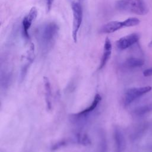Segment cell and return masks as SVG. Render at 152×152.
I'll use <instances>...</instances> for the list:
<instances>
[{
    "instance_id": "cell-10",
    "label": "cell",
    "mask_w": 152,
    "mask_h": 152,
    "mask_svg": "<svg viewBox=\"0 0 152 152\" xmlns=\"http://www.w3.org/2000/svg\"><path fill=\"white\" fill-rule=\"evenodd\" d=\"M144 64V60L138 56H129L126 58L124 62V65L128 68H135L142 66Z\"/></svg>"
},
{
    "instance_id": "cell-13",
    "label": "cell",
    "mask_w": 152,
    "mask_h": 152,
    "mask_svg": "<svg viewBox=\"0 0 152 152\" xmlns=\"http://www.w3.org/2000/svg\"><path fill=\"white\" fill-rule=\"evenodd\" d=\"M77 141L84 145H87L90 144H91L90 140L89 139L88 137L85 134H82L80 133L78 134L77 135Z\"/></svg>"
},
{
    "instance_id": "cell-7",
    "label": "cell",
    "mask_w": 152,
    "mask_h": 152,
    "mask_svg": "<svg viewBox=\"0 0 152 152\" xmlns=\"http://www.w3.org/2000/svg\"><path fill=\"white\" fill-rule=\"evenodd\" d=\"M140 39V36L139 34L132 33L119 39L116 42V46L121 50H126L138 43Z\"/></svg>"
},
{
    "instance_id": "cell-8",
    "label": "cell",
    "mask_w": 152,
    "mask_h": 152,
    "mask_svg": "<svg viewBox=\"0 0 152 152\" xmlns=\"http://www.w3.org/2000/svg\"><path fill=\"white\" fill-rule=\"evenodd\" d=\"M112 45L111 41L109 37H106L103 45V53L100 63L99 69H102L107 64L109 59L110 58L111 54H112Z\"/></svg>"
},
{
    "instance_id": "cell-4",
    "label": "cell",
    "mask_w": 152,
    "mask_h": 152,
    "mask_svg": "<svg viewBox=\"0 0 152 152\" xmlns=\"http://www.w3.org/2000/svg\"><path fill=\"white\" fill-rule=\"evenodd\" d=\"M72 12V37L75 43L77 42L78 32L81 26L83 18V10L80 2L72 1L71 4Z\"/></svg>"
},
{
    "instance_id": "cell-11",
    "label": "cell",
    "mask_w": 152,
    "mask_h": 152,
    "mask_svg": "<svg viewBox=\"0 0 152 152\" xmlns=\"http://www.w3.org/2000/svg\"><path fill=\"white\" fill-rule=\"evenodd\" d=\"M44 86L45 90V100L46 107L48 109H50L52 107L51 103V88L49 80L48 78H44Z\"/></svg>"
},
{
    "instance_id": "cell-17",
    "label": "cell",
    "mask_w": 152,
    "mask_h": 152,
    "mask_svg": "<svg viewBox=\"0 0 152 152\" xmlns=\"http://www.w3.org/2000/svg\"><path fill=\"white\" fill-rule=\"evenodd\" d=\"M143 75H144L145 77L152 76V67L145 69V70L143 72Z\"/></svg>"
},
{
    "instance_id": "cell-14",
    "label": "cell",
    "mask_w": 152,
    "mask_h": 152,
    "mask_svg": "<svg viewBox=\"0 0 152 152\" xmlns=\"http://www.w3.org/2000/svg\"><path fill=\"white\" fill-rule=\"evenodd\" d=\"M152 109V104L148 106H143L141 107H139L138 109H137L136 110H135V113H136L137 115H141V114H144V113L148 112V110H150V109Z\"/></svg>"
},
{
    "instance_id": "cell-6",
    "label": "cell",
    "mask_w": 152,
    "mask_h": 152,
    "mask_svg": "<svg viewBox=\"0 0 152 152\" xmlns=\"http://www.w3.org/2000/svg\"><path fill=\"white\" fill-rule=\"evenodd\" d=\"M151 87L150 86H144L141 87H134L129 88L125 93L124 98V104L128 106L133 102L140 98L142 96L150 91Z\"/></svg>"
},
{
    "instance_id": "cell-1",
    "label": "cell",
    "mask_w": 152,
    "mask_h": 152,
    "mask_svg": "<svg viewBox=\"0 0 152 152\" xmlns=\"http://www.w3.org/2000/svg\"><path fill=\"white\" fill-rule=\"evenodd\" d=\"M59 32L58 24L52 21L43 23L36 28V40L42 51L47 52L53 46Z\"/></svg>"
},
{
    "instance_id": "cell-15",
    "label": "cell",
    "mask_w": 152,
    "mask_h": 152,
    "mask_svg": "<svg viewBox=\"0 0 152 152\" xmlns=\"http://www.w3.org/2000/svg\"><path fill=\"white\" fill-rule=\"evenodd\" d=\"M55 0H46V11L47 12H49L52 8L53 2Z\"/></svg>"
},
{
    "instance_id": "cell-12",
    "label": "cell",
    "mask_w": 152,
    "mask_h": 152,
    "mask_svg": "<svg viewBox=\"0 0 152 152\" xmlns=\"http://www.w3.org/2000/svg\"><path fill=\"white\" fill-rule=\"evenodd\" d=\"M100 100H101V96H100V95L99 94H97L95 96L91 104L88 107H87V109H86L84 110H83V111L77 113L76 115H86V114H87V113L93 111L97 107V104H99V103L100 102Z\"/></svg>"
},
{
    "instance_id": "cell-3",
    "label": "cell",
    "mask_w": 152,
    "mask_h": 152,
    "mask_svg": "<svg viewBox=\"0 0 152 152\" xmlns=\"http://www.w3.org/2000/svg\"><path fill=\"white\" fill-rule=\"evenodd\" d=\"M140 23V20L136 17H129L124 21H110L103 24L100 28L99 32L102 34L113 33L123 28L136 26Z\"/></svg>"
},
{
    "instance_id": "cell-18",
    "label": "cell",
    "mask_w": 152,
    "mask_h": 152,
    "mask_svg": "<svg viewBox=\"0 0 152 152\" xmlns=\"http://www.w3.org/2000/svg\"><path fill=\"white\" fill-rule=\"evenodd\" d=\"M148 47L152 48V39H151V40L150 42V43H149V44H148Z\"/></svg>"
},
{
    "instance_id": "cell-9",
    "label": "cell",
    "mask_w": 152,
    "mask_h": 152,
    "mask_svg": "<svg viewBox=\"0 0 152 152\" xmlns=\"http://www.w3.org/2000/svg\"><path fill=\"white\" fill-rule=\"evenodd\" d=\"M113 135L115 144V152H124L125 149V140L122 132L119 129L116 128Z\"/></svg>"
},
{
    "instance_id": "cell-5",
    "label": "cell",
    "mask_w": 152,
    "mask_h": 152,
    "mask_svg": "<svg viewBox=\"0 0 152 152\" xmlns=\"http://www.w3.org/2000/svg\"><path fill=\"white\" fill-rule=\"evenodd\" d=\"M38 11L35 7H33L29 12L25 15L21 21V34L23 37L27 41L30 40L29 30L37 16Z\"/></svg>"
},
{
    "instance_id": "cell-16",
    "label": "cell",
    "mask_w": 152,
    "mask_h": 152,
    "mask_svg": "<svg viewBox=\"0 0 152 152\" xmlns=\"http://www.w3.org/2000/svg\"><path fill=\"white\" fill-rule=\"evenodd\" d=\"M66 144V142L65 141H59L58 143H56L55 145H53V150H56L61 147H62L63 145H65Z\"/></svg>"
},
{
    "instance_id": "cell-2",
    "label": "cell",
    "mask_w": 152,
    "mask_h": 152,
    "mask_svg": "<svg viewBox=\"0 0 152 152\" xmlns=\"http://www.w3.org/2000/svg\"><path fill=\"white\" fill-rule=\"evenodd\" d=\"M116 8L122 12L144 15L148 12V7L144 0H118Z\"/></svg>"
}]
</instances>
